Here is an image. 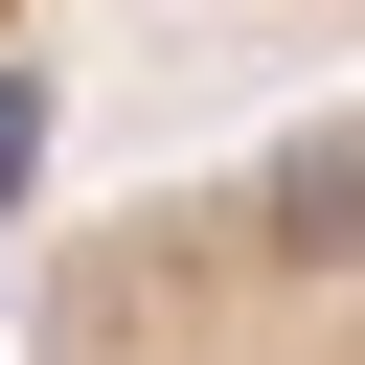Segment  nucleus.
<instances>
[{"label":"nucleus","mask_w":365,"mask_h":365,"mask_svg":"<svg viewBox=\"0 0 365 365\" xmlns=\"http://www.w3.org/2000/svg\"><path fill=\"white\" fill-rule=\"evenodd\" d=\"M46 365H365V114L137 205L46 297Z\"/></svg>","instance_id":"f257e3e1"}]
</instances>
